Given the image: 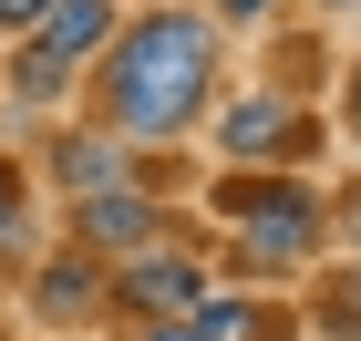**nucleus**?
Segmentation results:
<instances>
[{"label":"nucleus","mask_w":361,"mask_h":341,"mask_svg":"<svg viewBox=\"0 0 361 341\" xmlns=\"http://www.w3.org/2000/svg\"><path fill=\"white\" fill-rule=\"evenodd\" d=\"M207 73H217V42L186 11H155V21L114 31L104 42V114H114V135H186L196 114H207Z\"/></svg>","instance_id":"obj_1"},{"label":"nucleus","mask_w":361,"mask_h":341,"mask_svg":"<svg viewBox=\"0 0 361 341\" xmlns=\"http://www.w3.org/2000/svg\"><path fill=\"white\" fill-rule=\"evenodd\" d=\"M104 42H114V0H52L31 31H11V93L21 104H52Z\"/></svg>","instance_id":"obj_2"},{"label":"nucleus","mask_w":361,"mask_h":341,"mask_svg":"<svg viewBox=\"0 0 361 341\" xmlns=\"http://www.w3.org/2000/svg\"><path fill=\"white\" fill-rule=\"evenodd\" d=\"M217 207L248 217V258L258 269H289V258L320 249V207H310V186H289V176H269V186H258V176H227Z\"/></svg>","instance_id":"obj_3"},{"label":"nucleus","mask_w":361,"mask_h":341,"mask_svg":"<svg viewBox=\"0 0 361 341\" xmlns=\"http://www.w3.org/2000/svg\"><path fill=\"white\" fill-rule=\"evenodd\" d=\"M104 300L135 311V321H186L196 300H207V269H196L186 249H155V258H124V269L104 280Z\"/></svg>","instance_id":"obj_4"},{"label":"nucleus","mask_w":361,"mask_h":341,"mask_svg":"<svg viewBox=\"0 0 361 341\" xmlns=\"http://www.w3.org/2000/svg\"><path fill=\"white\" fill-rule=\"evenodd\" d=\"M73 249H93V258H135V249H155V207L135 197V176H124V186H93V197H73Z\"/></svg>","instance_id":"obj_5"},{"label":"nucleus","mask_w":361,"mask_h":341,"mask_svg":"<svg viewBox=\"0 0 361 341\" xmlns=\"http://www.w3.org/2000/svg\"><path fill=\"white\" fill-rule=\"evenodd\" d=\"M227 155H300L310 145V114L289 104V93H248V104H227Z\"/></svg>","instance_id":"obj_6"},{"label":"nucleus","mask_w":361,"mask_h":341,"mask_svg":"<svg viewBox=\"0 0 361 341\" xmlns=\"http://www.w3.org/2000/svg\"><path fill=\"white\" fill-rule=\"evenodd\" d=\"M196 341H289V311L279 300H196Z\"/></svg>","instance_id":"obj_7"},{"label":"nucleus","mask_w":361,"mask_h":341,"mask_svg":"<svg viewBox=\"0 0 361 341\" xmlns=\"http://www.w3.org/2000/svg\"><path fill=\"white\" fill-rule=\"evenodd\" d=\"M52 166H62V186H73V197H93V186H124V176H135L114 135H62V155H52Z\"/></svg>","instance_id":"obj_8"},{"label":"nucleus","mask_w":361,"mask_h":341,"mask_svg":"<svg viewBox=\"0 0 361 341\" xmlns=\"http://www.w3.org/2000/svg\"><path fill=\"white\" fill-rule=\"evenodd\" d=\"M83 300H104V258H93V249H73V258H62V269H42V311H83Z\"/></svg>","instance_id":"obj_9"},{"label":"nucleus","mask_w":361,"mask_h":341,"mask_svg":"<svg viewBox=\"0 0 361 341\" xmlns=\"http://www.w3.org/2000/svg\"><path fill=\"white\" fill-rule=\"evenodd\" d=\"M320 321H331L341 341H361V269H351V280H331V289H320Z\"/></svg>","instance_id":"obj_10"},{"label":"nucleus","mask_w":361,"mask_h":341,"mask_svg":"<svg viewBox=\"0 0 361 341\" xmlns=\"http://www.w3.org/2000/svg\"><path fill=\"white\" fill-rule=\"evenodd\" d=\"M42 11H52V0H0V31H31Z\"/></svg>","instance_id":"obj_11"},{"label":"nucleus","mask_w":361,"mask_h":341,"mask_svg":"<svg viewBox=\"0 0 361 341\" xmlns=\"http://www.w3.org/2000/svg\"><path fill=\"white\" fill-rule=\"evenodd\" d=\"M11 217H21V186H11V166H0V249H11Z\"/></svg>","instance_id":"obj_12"},{"label":"nucleus","mask_w":361,"mask_h":341,"mask_svg":"<svg viewBox=\"0 0 361 341\" xmlns=\"http://www.w3.org/2000/svg\"><path fill=\"white\" fill-rule=\"evenodd\" d=\"M145 341H196V321H145Z\"/></svg>","instance_id":"obj_13"},{"label":"nucleus","mask_w":361,"mask_h":341,"mask_svg":"<svg viewBox=\"0 0 361 341\" xmlns=\"http://www.w3.org/2000/svg\"><path fill=\"white\" fill-rule=\"evenodd\" d=\"M217 11H227V21H258V11H269V0H217Z\"/></svg>","instance_id":"obj_14"},{"label":"nucleus","mask_w":361,"mask_h":341,"mask_svg":"<svg viewBox=\"0 0 361 341\" xmlns=\"http://www.w3.org/2000/svg\"><path fill=\"white\" fill-rule=\"evenodd\" d=\"M341 227H351V238H361V186H351V197H341Z\"/></svg>","instance_id":"obj_15"},{"label":"nucleus","mask_w":361,"mask_h":341,"mask_svg":"<svg viewBox=\"0 0 361 341\" xmlns=\"http://www.w3.org/2000/svg\"><path fill=\"white\" fill-rule=\"evenodd\" d=\"M351 124H361V73H351Z\"/></svg>","instance_id":"obj_16"},{"label":"nucleus","mask_w":361,"mask_h":341,"mask_svg":"<svg viewBox=\"0 0 361 341\" xmlns=\"http://www.w3.org/2000/svg\"><path fill=\"white\" fill-rule=\"evenodd\" d=\"M331 11H361V0H331Z\"/></svg>","instance_id":"obj_17"}]
</instances>
